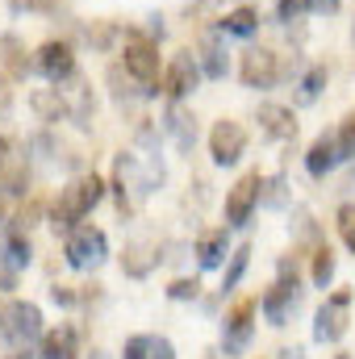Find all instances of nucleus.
<instances>
[{"label": "nucleus", "mask_w": 355, "mask_h": 359, "mask_svg": "<svg viewBox=\"0 0 355 359\" xmlns=\"http://www.w3.org/2000/svg\"><path fill=\"white\" fill-rule=\"evenodd\" d=\"M100 196H105V184L96 172H84V176H76L63 192H59V201H55V213H51V226L59 230V234H72L76 230V222H84L92 209L100 205Z\"/></svg>", "instance_id": "nucleus-1"}, {"label": "nucleus", "mask_w": 355, "mask_h": 359, "mask_svg": "<svg viewBox=\"0 0 355 359\" xmlns=\"http://www.w3.org/2000/svg\"><path fill=\"white\" fill-rule=\"evenodd\" d=\"M121 67L142 84V92L151 96V92H159V46L147 38V34H138V29H130L126 34V42H121Z\"/></svg>", "instance_id": "nucleus-2"}, {"label": "nucleus", "mask_w": 355, "mask_h": 359, "mask_svg": "<svg viewBox=\"0 0 355 359\" xmlns=\"http://www.w3.org/2000/svg\"><path fill=\"white\" fill-rule=\"evenodd\" d=\"M0 334L13 343V347H29L42 339V309L34 301H8L4 313H0Z\"/></svg>", "instance_id": "nucleus-3"}, {"label": "nucleus", "mask_w": 355, "mask_h": 359, "mask_svg": "<svg viewBox=\"0 0 355 359\" xmlns=\"http://www.w3.org/2000/svg\"><path fill=\"white\" fill-rule=\"evenodd\" d=\"M67 264L76 271H88V268H100L105 264V255H109V243H105V234L96 230V226H76L72 234H67Z\"/></svg>", "instance_id": "nucleus-4"}, {"label": "nucleus", "mask_w": 355, "mask_h": 359, "mask_svg": "<svg viewBox=\"0 0 355 359\" xmlns=\"http://www.w3.org/2000/svg\"><path fill=\"white\" fill-rule=\"evenodd\" d=\"M351 313V292L347 288H339L335 297H326V305L318 309V318H314V339L318 343H339L343 334H347V318Z\"/></svg>", "instance_id": "nucleus-5"}, {"label": "nucleus", "mask_w": 355, "mask_h": 359, "mask_svg": "<svg viewBox=\"0 0 355 359\" xmlns=\"http://www.w3.org/2000/svg\"><path fill=\"white\" fill-rule=\"evenodd\" d=\"M239 80L247 88H272L280 80V55L272 46H247L239 63Z\"/></svg>", "instance_id": "nucleus-6"}, {"label": "nucleus", "mask_w": 355, "mask_h": 359, "mask_svg": "<svg viewBox=\"0 0 355 359\" xmlns=\"http://www.w3.org/2000/svg\"><path fill=\"white\" fill-rule=\"evenodd\" d=\"M243 151H247V130L239 121H230V117L213 121V130H209V155H213V163L230 168V163L243 159Z\"/></svg>", "instance_id": "nucleus-7"}, {"label": "nucleus", "mask_w": 355, "mask_h": 359, "mask_svg": "<svg viewBox=\"0 0 355 359\" xmlns=\"http://www.w3.org/2000/svg\"><path fill=\"white\" fill-rule=\"evenodd\" d=\"M297 297H301V288H297V271L288 276V264H284V268H280V280L264 292L260 309H264V318L272 322V326H284V322H288V309H297Z\"/></svg>", "instance_id": "nucleus-8"}, {"label": "nucleus", "mask_w": 355, "mask_h": 359, "mask_svg": "<svg viewBox=\"0 0 355 359\" xmlns=\"http://www.w3.org/2000/svg\"><path fill=\"white\" fill-rule=\"evenodd\" d=\"M260 196H264V176L260 172H247V176L230 188V196H226V226H247V217L260 205Z\"/></svg>", "instance_id": "nucleus-9"}, {"label": "nucleus", "mask_w": 355, "mask_h": 359, "mask_svg": "<svg viewBox=\"0 0 355 359\" xmlns=\"http://www.w3.org/2000/svg\"><path fill=\"white\" fill-rule=\"evenodd\" d=\"M201 84V59L192 55V50H180L176 59L168 63V72H163V92L180 100V96H188V92Z\"/></svg>", "instance_id": "nucleus-10"}, {"label": "nucleus", "mask_w": 355, "mask_h": 359, "mask_svg": "<svg viewBox=\"0 0 355 359\" xmlns=\"http://www.w3.org/2000/svg\"><path fill=\"white\" fill-rule=\"evenodd\" d=\"M38 72L51 80V84H63V80H72L76 76V55H72V46L67 42H42L38 46Z\"/></svg>", "instance_id": "nucleus-11"}, {"label": "nucleus", "mask_w": 355, "mask_h": 359, "mask_svg": "<svg viewBox=\"0 0 355 359\" xmlns=\"http://www.w3.org/2000/svg\"><path fill=\"white\" fill-rule=\"evenodd\" d=\"M255 309H260L255 297H247V301H239V305L230 309V318H226V334H222L226 355H239V351L251 343V318H255Z\"/></svg>", "instance_id": "nucleus-12"}, {"label": "nucleus", "mask_w": 355, "mask_h": 359, "mask_svg": "<svg viewBox=\"0 0 355 359\" xmlns=\"http://www.w3.org/2000/svg\"><path fill=\"white\" fill-rule=\"evenodd\" d=\"M260 130L276 142H293L297 138V113L288 104H260Z\"/></svg>", "instance_id": "nucleus-13"}, {"label": "nucleus", "mask_w": 355, "mask_h": 359, "mask_svg": "<svg viewBox=\"0 0 355 359\" xmlns=\"http://www.w3.org/2000/svg\"><path fill=\"white\" fill-rule=\"evenodd\" d=\"M0 259H4V268L17 271V268H29V259H34V247H29V238H25V230H4L0 234Z\"/></svg>", "instance_id": "nucleus-14"}, {"label": "nucleus", "mask_w": 355, "mask_h": 359, "mask_svg": "<svg viewBox=\"0 0 355 359\" xmlns=\"http://www.w3.org/2000/svg\"><path fill=\"white\" fill-rule=\"evenodd\" d=\"M29 109H34L42 121H63V117H72V100H67V92H59V88H38L29 96Z\"/></svg>", "instance_id": "nucleus-15"}, {"label": "nucleus", "mask_w": 355, "mask_h": 359, "mask_svg": "<svg viewBox=\"0 0 355 359\" xmlns=\"http://www.w3.org/2000/svg\"><path fill=\"white\" fill-rule=\"evenodd\" d=\"M339 163V142L330 138V134H322V138H314V147L305 151V172L314 180H322L330 168Z\"/></svg>", "instance_id": "nucleus-16"}, {"label": "nucleus", "mask_w": 355, "mask_h": 359, "mask_svg": "<svg viewBox=\"0 0 355 359\" xmlns=\"http://www.w3.org/2000/svg\"><path fill=\"white\" fill-rule=\"evenodd\" d=\"M42 359H80V334L72 326L42 334Z\"/></svg>", "instance_id": "nucleus-17"}, {"label": "nucleus", "mask_w": 355, "mask_h": 359, "mask_svg": "<svg viewBox=\"0 0 355 359\" xmlns=\"http://www.w3.org/2000/svg\"><path fill=\"white\" fill-rule=\"evenodd\" d=\"M226 251H230L226 230H205V234L196 238V259H201V268H217V264L226 259Z\"/></svg>", "instance_id": "nucleus-18"}, {"label": "nucleus", "mask_w": 355, "mask_h": 359, "mask_svg": "<svg viewBox=\"0 0 355 359\" xmlns=\"http://www.w3.org/2000/svg\"><path fill=\"white\" fill-rule=\"evenodd\" d=\"M255 25H260V8H251V4H239L234 13H226V17H222V29H226V34H234V38L255 34Z\"/></svg>", "instance_id": "nucleus-19"}, {"label": "nucleus", "mask_w": 355, "mask_h": 359, "mask_svg": "<svg viewBox=\"0 0 355 359\" xmlns=\"http://www.w3.org/2000/svg\"><path fill=\"white\" fill-rule=\"evenodd\" d=\"M163 130L176 138L180 151H192V138H196V130H192V117H188L184 109H168V121H163Z\"/></svg>", "instance_id": "nucleus-20"}, {"label": "nucleus", "mask_w": 355, "mask_h": 359, "mask_svg": "<svg viewBox=\"0 0 355 359\" xmlns=\"http://www.w3.org/2000/svg\"><path fill=\"white\" fill-rule=\"evenodd\" d=\"M0 50H4L8 76H25V72H29V55H25V46H21L17 34H4V38H0Z\"/></svg>", "instance_id": "nucleus-21"}, {"label": "nucleus", "mask_w": 355, "mask_h": 359, "mask_svg": "<svg viewBox=\"0 0 355 359\" xmlns=\"http://www.w3.org/2000/svg\"><path fill=\"white\" fill-rule=\"evenodd\" d=\"M155 259H159V255H151L147 243H130L126 255H121V268L130 271V276H147V271L155 268Z\"/></svg>", "instance_id": "nucleus-22"}, {"label": "nucleus", "mask_w": 355, "mask_h": 359, "mask_svg": "<svg viewBox=\"0 0 355 359\" xmlns=\"http://www.w3.org/2000/svg\"><path fill=\"white\" fill-rule=\"evenodd\" d=\"M201 72L205 76H226V59H222V46H217V38H205L201 42Z\"/></svg>", "instance_id": "nucleus-23"}, {"label": "nucleus", "mask_w": 355, "mask_h": 359, "mask_svg": "<svg viewBox=\"0 0 355 359\" xmlns=\"http://www.w3.org/2000/svg\"><path fill=\"white\" fill-rule=\"evenodd\" d=\"M247 264H251V247L243 243L234 255H230V268H226V280H222V288L230 292V288H239V280H243V271H247Z\"/></svg>", "instance_id": "nucleus-24"}, {"label": "nucleus", "mask_w": 355, "mask_h": 359, "mask_svg": "<svg viewBox=\"0 0 355 359\" xmlns=\"http://www.w3.org/2000/svg\"><path fill=\"white\" fill-rule=\"evenodd\" d=\"M322 84H326V67H309V72H305V80H301L297 100H301V104H314V100H318V92H322Z\"/></svg>", "instance_id": "nucleus-25"}, {"label": "nucleus", "mask_w": 355, "mask_h": 359, "mask_svg": "<svg viewBox=\"0 0 355 359\" xmlns=\"http://www.w3.org/2000/svg\"><path fill=\"white\" fill-rule=\"evenodd\" d=\"M330 276H335V251H330V247H318V251H314V284L326 288Z\"/></svg>", "instance_id": "nucleus-26"}, {"label": "nucleus", "mask_w": 355, "mask_h": 359, "mask_svg": "<svg viewBox=\"0 0 355 359\" xmlns=\"http://www.w3.org/2000/svg\"><path fill=\"white\" fill-rule=\"evenodd\" d=\"M335 142H339V159H355V109L343 117V126H339Z\"/></svg>", "instance_id": "nucleus-27"}, {"label": "nucleus", "mask_w": 355, "mask_h": 359, "mask_svg": "<svg viewBox=\"0 0 355 359\" xmlns=\"http://www.w3.org/2000/svg\"><path fill=\"white\" fill-rule=\"evenodd\" d=\"M339 234H343L347 251H355V205H339Z\"/></svg>", "instance_id": "nucleus-28"}, {"label": "nucleus", "mask_w": 355, "mask_h": 359, "mask_svg": "<svg viewBox=\"0 0 355 359\" xmlns=\"http://www.w3.org/2000/svg\"><path fill=\"white\" fill-rule=\"evenodd\" d=\"M276 13L280 21H297L301 13H309V0H276Z\"/></svg>", "instance_id": "nucleus-29"}, {"label": "nucleus", "mask_w": 355, "mask_h": 359, "mask_svg": "<svg viewBox=\"0 0 355 359\" xmlns=\"http://www.w3.org/2000/svg\"><path fill=\"white\" fill-rule=\"evenodd\" d=\"M151 343H155L151 334H138V339H130V343H126V355H121V359H151Z\"/></svg>", "instance_id": "nucleus-30"}, {"label": "nucleus", "mask_w": 355, "mask_h": 359, "mask_svg": "<svg viewBox=\"0 0 355 359\" xmlns=\"http://www.w3.org/2000/svg\"><path fill=\"white\" fill-rule=\"evenodd\" d=\"M196 292H201V284H196V280H176V284L168 288V297H172V301H192Z\"/></svg>", "instance_id": "nucleus-31"}, {"label": "nucleus", "mask_w": 355, "mask_h": 359, "mask_svg": "<svg viewBox=\"0 0 355 359\" xmlns=\"http://www.w3.org/2000/svg\"><path fill=\"white\" fill-rule=\"evenodd\" d=\"M13 113V84H8V76H0V117H8Z\"/></svg>", "instance_id": "nucleus-32"}, {"label": "nucleus", "mask_w": 355, "mask_h": 359, "mask_svg": "<svg viewBox=\"0 0 355 359\" xmlns=\"http://www.w3.org/2000/svg\"><path fill=\"white\" fill-rule=\"evenodd\" d=\"M13 4V13H38V8H51L55 0H8Z\"/></svg>", "instance_id": "nucleus-33"}, {"label": "nucleus", "mask_w": 355, "mask_h": 359, "mask_svg": "<svg viewBox=\"0 0 355 359\" xmlns=\"http://www.w3.org/2000/svg\"><path fill=\"white\" fill-rule=\"evenodd\" d=\"M151 359H172V343L168 339H155L151 343Z\"/></svg>", "instance_id": "nucleus-34"}, {"label": "nucleus", "mask_w": 355, "mask_h": 359, "mask_svg": "<svg viewBox=\"0 0 355 359\" xmlns=\"http://www.w3.org/2000/svg\"><path fill=\"white\" fill-rule=\"evenodd\" d=\"M343 0H309V13H335Z\"/></svg>", "instance_id": "nucleus-35"}, {"label": "nucleus", "mask_w": 355, "mask_h": 359, "mask_svg": "<svg viewBox=\"0 0 355 359\" xmlns=\"http://www.w3.org/2000/svg\"><path fill=\"white\" fill-rule=\"evenodd\" d=\"M280 359H305V351L301 347H288V351H280Z\"/></svg>", "instance_id": "nucleus-36"}, {"label": "nucleus", "mask_w": 355, "mask_h": 359, "mask_svg": "<svg viewBox=\"0 0 355 359\" xmlns=\"http://www.w3.org/2000/svg\"><path fill=\"white\" fill-rule=\"evenodd\" d=\"M351 42H355V25H351Z\"/></svg>", "instance_id": "nucleus-37"}, {"label": "nucleus", "mask_w": 355, "mask_h": 359, "mask_svg": "<svg viewBox=\"0 0 355 359\" xmlns=\"http://www.w3.org/2000/svg\"><path fill=\"white\" fill-rule=\"evenodd\" d=\"M335 359H347V355H335Z\"/></svg>", "instance_id": "nucleus-38"}, {"label": "nucleus", "mask_w": 355, "mask_h": 359, "mask_svg": "<svg viewBox=\"0 0 355 359\" xmlns=\"http://www.w3.org/2000/svg\"><path fill=\"white\" fill-rule=\"evenodd\" d=\"M13 359H25V355H13Z\"/></svg>", "instance_id": "nucleus-39"}, {"label": "nucleus", "mask_w": 355, "mask_h": 359, "mask_svg": "<svg viewBox=\"0 0 355 359\" xmlns=\"http://www.w3.org/2000/svg\"><path fill=\"white\" fill-rule=\"evenodd\" d=\"M92 359H100V355H92Z\"/></svg>", "instance_id": "nucleus-40"}]
</instances>
